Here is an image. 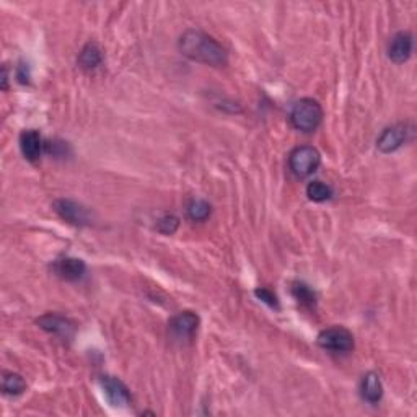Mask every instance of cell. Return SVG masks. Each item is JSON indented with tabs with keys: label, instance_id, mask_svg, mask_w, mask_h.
Instances as JSON below:
<instances>
[{
	"label": "cell",
	"instance_id": "obj_14",
	"mask_svg": "<svg viewBox=\"0 0 417 417\" xmlns=\"http://www.w3.org/2000/svg\"><path fill=\"white\" fill-rule=\"evenodd\" d=\"M101 62H103V51L100 50V46L96 45V42H88L79 56L80 67L85 70H93L96 67H100Z\"/></svg>",
	"mask_w": 417,
	"mask_h": 417
},
{
	"label": "cell",
	"instance_id": "obj_13",
	"mask_svg": "<svg viewBox=\"0 0 417 417\" xmlns=\"http://www.w3.org/2000/svg\"><path fill=\"white\" fill-rule=\"evenodd\" d=\"M360 394L368 403L377 404L383 396V384L375 372H368L360 383Z\"/></svg>",
	"mask_w": 417,
	"mask_h": 417
},
{
	"label": "cell",
	"instance_id": "obj_11",
	"mask_svg": "<svg viewBox=\"0 0 417 417\" xmlns=\"http://www.w3.org/2000/svg\"><path fill=\"white\" fill-rule=\"evenodd\" d=\"M52 270L61 279L69 280V282H74V280H79L84 278L86 266L82 259L62 258V259H57V261L52 264Z\"/></svg>",
	"mask_w": 417,
	"mask_h": 417
},
{
	"label": "cell",
	"instance_id": "obj_18",
	"mask_svg": "<svg viewBox=\"0 0 417 417\" xmlns=\"http://www.w3.org/2000/svg\"><path fill=\"white\" fill-rule=\"evenodd\" d=\"M292 294L297 300H299L302 305H308V307H313L316 303V295L315 292H313L310 287L303 282H295L294 287H292Z\"/></svg>",
	"mask_w": 417,
	"mask_h": 417
},
{
	"label": "cell",
	"instance_id": "obj_6",
	"mask_svg": "<svg viewBox=\"0 0 417 417\" xmlns=\"http://www.w3.org/2000/svg\"><path fill=\"white\" fill-rule=\"evenodd\" d=\"M168 326H170V334L175 341H180V343L191 341L198 331L199 316L193 312H183L173 318Z\"/></svg>",
	"mask_w": 417,
	"mask_h": 417
},
{
	"label": "cell",
	"instance_id": "obj_2",
	"mask_svg": "<svg viewBox=\"0 0 417 417\" xmlns=\"http://www.w3.org/2000/svg\"><path fill=\"white\" fill-rule=\"evenodd\" d=\"M290 121L302 132H313L323 121V108L316 100L303 98L295 103L290 113Z\"/></svg>",
	"mask_w": 417,
	"mask_h": 417
},
{
	"label": "cell",
	"instance_id": "obj_15",
	"mask_svg": "<svg viewBox=\"0 0 417 417\" xmlns=\"http://www.w3.org/2000/svg\"><path fill=\"white\" fill-rule=\"evenodd\" d=\"M26 389L23 377L13 372H4L2 375V392L8 396H18Z\"/></svg>",
	"mask_w": 417,
	"mask_h": 417
},
{
	"label": "cell",
	"instance_id": "obj_5",
	"mask_svg": "<svg viewBox=\"0 0 417 417\" xmlns=\"http://www.w3.org/2000/svg\"><path fill=\"white\" fill-rule=\"evenodd\" d=\"M100 387L105 393L108 403L115 408H127L132 403V396L129 388L119 378L105 375L100 378Z\"/></svg>",
	"mask_w": 417,
	"mask_h": 417
},
{
	"label": "cell",
	"instance_id": "obj_9",
	"mask_svg": "<svg viewBox=\"0 0 417 417\" xmlns=\"http://www.w3.org/2000/svg\"><path fill=\"white\" fill-rule=\"evenodd\" d=\"M38 324H40L45 331L61 336V338L66 339L72 338L75 333V324L67 318L56 315V313H47V315L38 318Z\"/></svg>",
	"mask_w": 417,
	"mask_h": 417
},
{
	"label": "cell",
	"instance_id": "obj_10",
	"mask_svg": "<svg viewBox=\"0 0 417 417\" xmlns=\"http://www.w3.org/2000/svg\"><path fill=\"white\" fill-rule=\"evenodd\" d=\"M20 149L25 159L31 161V164L40 161L42 155V149H45V142H42L41 134L35 131V129H28V131L21 132Z\"/></svg>",
	"mask_w": 417,
	"mask_h": 417
},
{
	"label": "cell",
	"instance_id": "obj_19",
	"mask_svg": "<svg viewBox=\"0 0 417 417\" xmlns=\"http://www.w3.org/2000/svg\"><path fill=\"white\" fill-rule=\"evenodd\" d=\"M178 225H180V220L175 215H165V217H161L159 220V224H156V230L161 232V234L165 235H171L175 234Z\"/></svg>",
	"mask_w": 417,
	"mask_h": 417
},
{
	"label": "cell",
	"instance_id": "obj_20",
	"mask_svg": "<svg viewBox=\"0 0 417 417\" xmlns=\"http://www.w3.org/2000/svg\"><path fill=\"white\" fill-rule=\"evenodd\" d=\"M256 297H258V299H261L263 302H266L269 307L279 308L278 297H275L270 290H268V289H258V290H256Z\"/></svg>",
	"mask_w": 417,
	"mask_h": 417
},
{
	"label": "cell",
	"instance_id": "obj_16",
	"mask_svg": "<svg viewBox=\"0 0 417 417\" xmlns=\"http://www.w3.org/2000/svg\"><path fill=\"white\" fill-rule=\"evenodd\" d=\"M307 196L315 202H324L333 198V188L323 181H312L307 186Z\"/></svg>",
	"mask_w": 417,
	"mask_h": 417
},
{
	"label": "cell",
	"instance_id": "obj_12",
	"mask_svg": "<svg viewBox=\"0 0 417 417\" xmlns=\"http://www.w3.org/2000/svg\"><path fill=\"white\" fill-rule=\"evenodd\" d=\"M413 54V36L409 33H398L388 46V57L394 64H403Z\"/></svg>",
	"mask_w": 417,
	"mask_h": 417
},
{
	"label": "cell",
	"instance_id": "obj_8",
	"mask_svg": "<svg viewBox=\"0 0 417 417\" xmlns=\"http://www.w3.org/2000/svg\"><path fill=\"white\" fill-rule=\"evenodd\" d=\"M406 137H408V127L404 124H396V126L384 129L377 140V147L382 154H392L406 142Z\"/></svg>",
	"mask_w": 417,
	"mask_h": 417
},
{
	"label": "cell",
	"instance_id": "obj_21",
	"mask_svg": "<svg viewBox=\"0 0 417 417\" xmlns=\"http://www.w3.org/2000/svg\"><path fill=\"white\" fill-rule=\"evenodd\" d=\"M7 67H4V75H2V88L7 90Z\"/></svg>",
	"mask_w": 417,
	"mask_h": 417
},
{
	"label": "cell",
	"instance_id": "obj_17",
	"mask_svg": "<svg viewBox=\"0 0 417 417\" xmlns=\"http://www.w3.org/2000/svg\"><path fill=\"white\" fill-rule=\"evenodd\" d=\"M188 215L194 222H204L210 215V204L204 199H194L188 205Z\"/></svg>",
	"mask_w": 417,
	"mask_h": 417
},
{
	"label": "cell",
	"instance_id": "obj_4",
	"mask_svg": "<svg viewBox=\"0 0 417 417\" xmlns=\"http://www.w3.org/2000/svg\"><path fill=\"white\" fill-rule=\"evenodd\" d=\"M318 345L331 352H350L354 349V336L343 326H333L319 333Z\"/></svg>",
	"mask_w": 417,
	"mask_h": 417
},
{
	"label": "cell",
	"instance_id": "obj_7",
	"mask_svg": "<svg viewBox=\"0 0 417 417\" xmlns=\"http://www.w3.org/2000/svg\"><path fill=\"white\" fill-rule=\"evenodd\" d=\"M54 210L61 215L64 220L74 225H86L90 224V212L82 204L75 202L70 199H59L54 202Z\"/></svg>",
	"mask_w": 417,
	"mask_h": 417
},
{
	"label": "cell",
	"instance_id": "obj_3",
	"mask_svg": "<svg viewBox=\"0 0 417 417\" xmlns=\"http://www.w3.org/2000/svg\"><path fill=\"white\" fill-rule=\"evenodd\" d=\"M321 155L312 145H300L290 152L289 166L297 178H308L318 170Z\"/></svg>",
	"mask_w": 417,
	"mask_h": 417
},
{
	"label": "cell",
	"instance_id": "obj_1",
	"mask_svg": "<svg viewBox=\"0 0 417 417\" xmlns=\"http://www.w3.org/2000/svg\"><path fill=\"white\" fill-rule=\"evenodd\" d=\"M180 51L193 61L207 64L212 67H222L229 62V56L222 45H219L212 36L199 30L184 31L180 38Z\"/></svg>",
	"mask_w": 417,
	"mask_h": 417
}]
</instances>
